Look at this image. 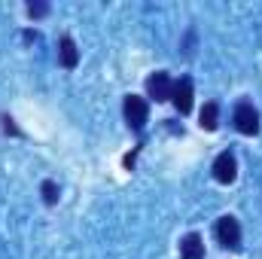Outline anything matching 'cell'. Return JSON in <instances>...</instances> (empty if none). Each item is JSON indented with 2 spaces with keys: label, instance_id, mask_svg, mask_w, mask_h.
Listing matches in <instances>:
<instances>
[{
  "label": "cell",
  "instance_id": "7a4b0ae2",
  "mask_svg": "<svg viewBox=\"0 0 262 259\" xmlns=\"http://www.w3.org/2000/svg\"><path fill=\"white\" fill-rule=\"evenodd\" d=\"M232 122L241 134H259V110L250 101H241L232 113Z\"/></svg>",
  "mask_w": 262,
  "mask_h": 259
},
{
  "label": "cell",
  "instance_id": "6da1fadb",
  "mask_svg": "<svg viewBox=\"0 0 262 259\" xmlns=\"http://www.w3.org/2000/svg\"><path fill=\"white\" fill-rule=\"evenodd\" d=\"M213 232H216V241H220L223 247H229V250H238V247H241V226H238V220H235L232 213L220 217Z\"/></svg>",
  "mask_w": 262,
  "mask_h": 259
},
{
  "label": "cell",
  "instance_id": "8992f818",
  "mask_svg": "<svg viewBox=\"0 0 262 259\" xmlns=\"http://www.w3.org/2000/svg\"><path fill=\"white\" fill-rule=\"evenodd\" d=\"M171 104L177 107V113L180 116H186L189 110H192V79H177L174 82V92H171Z\"/></svg>",
  "mask_w": 262,
  "mask_h": 259
},
{
  "label": "cell",
  "instance_id": "4fadbf2b",
  "mask_svg": "<svg viewBox=\"0 0 262 259\" xmlns=\"http://www.w3.org/2000/svg\"><path fill=\"white\" fill-rule=\"evenodd\" d=\"M3 131H6V134H21V131L12 125V119H9V116H3Z\"/></svg>",
  "mask_w": 262,
  "mask_h": 259
},
{
  "label": "cell",
  "instance_id": "5b68a950",
  "mask_svg": "<svg viewBox=\"0 0 262 259\" xmlns=\"http://www.w3.org/2000/svg\"><path fill=\"white\" fill-rule=\"evenodd\" d=\"M235 177H238V159L226 149L213 159V180L216 183H232Z\"/></svg>",
  "mask_w": 262,
  "mask_h": 259
},
{
  "label": "cell",
  "instance_id": "7c38bea8",
  "mask_svg": "<svg viewBox=\"0 0 262 259\" xmlns=\"http://www.w3.org/2000/svg\"><path fill=\"white\" fill-rule=\"evenodd\" d=\"M192 46H195V31H189V34H186V40H183V52H186V55H192Z\"/></svg>",
  "mask_w": 262,
  "mask_h": 259
},
{
  "label": "cell",
  "instance_id": "3957f363",
  "mask_svg": "<svg viewBox=\"0 0 262 259\" xmlns=\"http://www.w3.org/2000/svg\"><path fill=\"white\" fill-rule=\"evenodd\" d=\"M122 110H125V122H128L131 128L143 131L146 119H149V104H146L140 95H128V98H125V104H122Z\"/></svg>",
  "mask_w": 262,
  "mask_h": 259
},
{
  "label": "cell",
  "instance_id": "30bf717a",
  "mask_svg": "<svg viewBox=\"0 0 262 259\" xmlns=\"http://www.w3.org/2000/svg\"><path fill=\"white\" fill-rule=\"evenodd\" d=\"M43 201H46V204H55V201H58V186H55L52 180L43 183Z\"/></svg>",
  "mask_w": 262,
  "mask_h": 259
},
{
  "label": "cell",
  "instance_id": "ba28073f",
  "mask_svg": "<svg viewBox=\"0 0 262 259\" xmlns=\"http://www.w3.org/2000/svg\"><path fill=\"white\" fill-rule=\"evenodd\" d=\"M58 58H61V64L64 67H76L79 64V49H76V43H73V37H61L58 40Z\"/></svg>",
  "mask_w": 262,
  "mask_h": 259
},
{
  "label": "cell",
  "instance_id": "8fae6325",
  "mask_svg": "<svg viewBox=\"0 0 262 259\" xmlns=\"http://www.w3.org/2000/svg\"><path fill=\"white\" fill-rule=\"evenodd\" d=\"M28 15H31V18H43V15H49V3H28Z\"/></svg>",
  "mask_w": 262,
  "mask_h": 259
},
{
  "label": "cell",
  "instance_id": "9c48e42d",
  "mask_svg": "<svg viewBox=\"0 0 262 259\" xmlns=\"http://www.w3.org/2000/svg\"><path fill=\"white\" fill-rule=\"evenodd\" d=\"M216 125H220V104H204L201 107V128L204 131H216Z\"/></svg>",
  "mask_w": 262,
  "mask_h": 259
},
{
  "label": "cell",
  "instance_id": "277c9868",
  "mask_svg": "<svg viewBox=\"0 0 262 259\" xmlns=\"http://www.w3.org/2000/svg\"><path fill=\"white\" fill-rule=\"evenodd\" d=\"M171 92H174V79L165 73V70H156L149 79H146V95L152 101H171Z\"/></svg>",
  "mask_w": 262,
  "mask_h": 259
},
{
  "label": "cell",
  "instance_id": "52a82bcc",
  "mask_svg": "<svg viewBox=\"0 0 262 259\" xmlns=\"http://www.w3.org/2000/svg\"><path fill=\"white\" fill-rule=\"evenodd\" d=\"M180 259H204V241H201V235L189 232L180 241Z\"/></svg>",
  "mask_w": 262,
  "mask_h": 259
}]
</instances>
